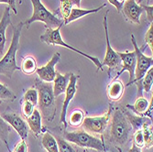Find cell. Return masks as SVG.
I'll return each instance as SVG.
<instances>
[{"instance_id": "12", "label": "cell", "mask_w": 153, "mask_h": 152, "mask_svg": "<svg viewBox=\"0 0 153 152\" xmlns=\"http://www.w3.org/2000/svg\"><path fill=\"white\" fill-rule=\"evenodd\" d=\"M79 79V76L71 73L70 76V81H69L68 86L66 88L65 91V98L63 101V105H62V113H61V123L63 124L64 128H67V122H66V114H67V110H68V106L69 104L71 103V101L74 99V95L76 94L77 92V81Z\"/></svg>"}, {"instance_id": "3", "label": "cell", "mask_w": 153, "mask_h": 152, "mask_svg": "<svg viewBox=\"0 0 153 152\" xmlns=\"http://www.w3.org/2000/svg\"><path fill=\"white\" fill-rule=\"evenodd\" d=\"M132 127L120 109L115 110L110 128L111 142L117 146H125L128 139Z\"/></svg>"}, {"instance_id": "9", "label": "cell", "mask_w": 153, "mask_h": 152, "mask_svg": "<svg viewBox=\"0 0 153 152\" xmlns=\"http://www.w3.org/2000/svg\"><path fill=\"white\" fill-rule=\"evenodd\" d=\"M108 10L105 13L103 20V25L105 29V40H106V51L103 62L101 63L102 66H106L109 68V70H117L119 68L121 60L118 56V54L115 50L111 47L110 41H109V35H108V26H107V14Z\"/></svg>"}, {"instance_id": "22", "label": "cell", "mask_w": 153, "mask_h": 152, "mask_svg": "<svg viewBox=\"0 0 153 152\" xmlns=\"http://www.w3.org/2000/svg\"><path fill=\"white\" fill-rule=\"evenodd\" d=\"M141 130L144 136L145 148H152L153 146V133H152V123L148 119L141 127Z\"/></svg>"}, {"instance_id": "45", "label": "cell", "mask_w": 153, "mask_h": 152, "mask_svg": "<svg viewBox=\"0 0 153 152\" xmlns=\"http://www.w3.org/2000/svg\"><path fill=\"white\" fill-rule=\"evenodd\" d=\"M141 1H143V0H140V2H141Z\"/></svg>"}, {"instance_id": "37", "label": "cell", "mask_w": 153, "mask_h": 152, "mask_svg": "<svg viewBox=\"0 0 153 152\" xmlns=\"http://www.w3.org/2000/svg\"><path fill=\"white\" fill-rule=\"evenodd\" d=\"M152 110H153V99L151 98V101L149 104V106H148L147 110L145 111V113L143 114V116H147V117H149V119L152 120Z\"/></svg>"}, {"instance_id": "24", "label": "cell", "mask_w": 153, "mask_h": 152, "mask_svg": "<svg viewBox=\"0 0 153 152\" xmlns=\"http://www.w3.org/2000/svg\"><path fill=\"white\" fill-rule=\"evenodd\" d=\"M148 106H149V101L145 97H143V96L137 98V101L135 102L134 105H127L128 108L132 109L135 113L140 114V115H143L145 113Z\"/></svg>"}, {"instance_id": "34", "label": "cell", "mask_w": 153, "mask_h": 152, "mask_svg": "<svg viewBox=\"0 0 153 152\" xmlns=\"http://www.w3.org/2000/svg\"><path fill=\"white\" fill-rule=\"evenodd\" d=\"M145 42L146 45L149 47L151 51L153 50V25L151 24L145 34Z\"/></svg>"}, {"instance_id": "38", "label": "cell", "mask_w": 153, "mask_h": 152, "mask_svg": "<svg viewBox=\"0 0 153 152\" xmlns=\"http://www.w3.org/2000/svg\"><path fill=\"white\" fill-rule=\"evenodd\" d=\"M107 1H108L111 5L114 6V7L117 8V12H120V11H121L122 7H123V3H122V2L118 1V0H107Z\"/></svg>"}, {"instance_id": "5", "label": "cell", "mask_w": 153, "mask_h": 152, "mask_svg": "<svg viewBox=\"0 0 153 152\" xmlns=\"http://www.w3.org/2000/svg\"><path fill=\"white\" fill-rule=\"evenodd\" d=\"M30 1L33 7V14L31 18H30L24 23L27 27H30V26L35 21L43 22L46 25L47 29H56L58 27L64 26L63 20L58 19L53 13L50 12L41 3L40 0H30Z\"/></svg>"}, {"instance_id": "11", "label": "cell", "mask_w": 153, "mask_h": 152, "mask_svg": "<svg viewBox=\"0 0 153 152\" xmlns=\"http://www.w3.org/2000/svg\"><path fill=\"white\" fill-rule=\"evenodd\" d=\"M118 56L123 62L121 70L118 72L117 78H118L124 72H128L129 74V80L127 86L132 85L135 79V69H136V54L135 51H126V52H117Z\"/></svg>"}, {"instance_id": "25", "label": "cell", "mask_w": 153, "mask_h": 152, "mask_svg": "<svg viewBox=\"0 0 153 152\" xmlns=\"http://www.w3.org/2000/svg\"><path fill=\"white\" fill-rule=\"evenodd\" d=\"M9 131H10V126L2 118L1 115H0V140L6 145L8 150H10L8 147V143H7Z\"/></svg>"}, {"instance_id": "28", "label": "cell", "mask_w": 153, "mask_h": 152, "mask_svg": "<svg viewBox=\"0 0 153 152\" xmlns=\"http://www.w3.org/2000/svg\"><path fill=\"white\" fill-rule=\"evenodd\" d=\"M141 84H142L143 91H145L146 93H149L151 90L152 85H153V68L152 67L149 69L146 74L144 75V77L142 78Z\"/></svg>"}, {"instance_id": "40", "label": "cell", "mask_w": 153, "mask_h": 152, "mask_svg": "<svg viewBox=\"0 0 153 152\" xmlns=\"http://www.w3.org/2000/svg\"><path fill=\"white\" fill-rule=\"evenodd\" d=\"M128 152H141V148H137L135 144H132V147H131V148L129 149Z\"/></svg>"}, {"instance_id": "21", "label": "cell", "mask_w": 153, "mask_h": 152, "mask_svg": "<svg viewBox=\"0 0 153 152\" xmlns=\"http://www.w3.org/2000/svg\"><path fill=\"white\" fill-rule=\"evenodd\" d=\"M37 62L32 56H27L22 60L20 70L27 75L33 74L37 70Z\"/></svg>"}, {"instance_id": "20", "label": "cell", "mask_w": 153, "mask_h": 152, "mask_svg": "<svg viewBox=\"0 0 153 152\" xmlns=\"http://www.w3.org/2000/svg\"><path fill=\"white\" fill-rule=\"evenodd\" d=\"M41 144L47 150V152H59L56 139L49 132L43 134L42 139H41Z\"/></svg>"}, {"instance_id": "26", "label": "cell", "mask_w": 153, "mask_h": 152, "mask_svg": "<svg viewBox=\"0 0 153 152\" xmlns=\"http://www.w3.org/2000/svg\"><path fill=\"white\" fill-rule=\"evenodd\" d=\"M73 3L71 0H60V12L63 18V24L70 17V14L73 9Z\"/></svg>"}, {"instance_id": "32", "label": "cell", "mask_w": 153, "mask_h": 152, "mask_svg": "<svg viewBox=\"0 0 153 152\" xmlns=\"http://www.w3.org/2000/svg\"><path fill=\"white\" fill-rule=\"evenodd\" d=\"M133 144H135L137 148H142L145 147V142H144V136H143V133L141 128L140 129H137L135 131L134 135H133Z\"/></svg>"}, {"instance_id": "46", "label": "cell", "mask_w": 153, "mask_h": 152, "mask_svg": "<svg viewBox=\"0 0 153 152\" xmlns=\"http://www.w3.org/2000/svg\"><path fill=\"white\" fill-rule=\"evenodd\" d=\"M8 151H9V152H13V151H11V150H8Z\"/></svg>"}, {"instance_id": "4", "label": "cell", "mask_w": 153, "mask_h": 152, "mask_svg": "<svg viewBox=\"0 0 153 152\" xmlns=\"http://www.w3.org/2000/svg\"><path fill=\"white\" fill-rule=\"evenodd\" d=\"M131 41L134 47V51L136 54V69H135V79L132 85L135 84L137 87V95L141 97L143 93V88L141 81L146 73L149 68L153 66V58L152 56H146L143 51L140 50V48L137 46L136 39L133 34H131Z\"/></svg>"}, {"instance_id": "6", "label": "cell", "mask_w": 153, "mask_h": 152, "mask_svg": "<svg viewBox=\"0 0 153 152\" xmlns=\"http://www.w3.org/2000/svg\"><path fill=\"white\" fill-rule=\"evenodd\" d=\"M64 139L74 144L78 147L85 148H93L97 151L106 152L104 142L93 135L83 131V130H76L73 132H64Z\"/></svg>"}, {"instance_id": "39", "label": "cell", "mask_w": 153, "mask_h": 152, "mask_svg": "<svg viewBox=\"0 0 153 152\" xmlns=\"http://www.w3.org/2000/svg\"><path fill=\"white\" fill-rule=\"evenodd\" d=\"M8 6L14 13L18 14V10L16 7V0H8Z\"/></svg>"}, {"instance_id": "17", "label": "cell", "mask_w": 153, "mask_h": 152, "mask_svg": "<svg viewBox=\"0 0 153 152\" xmlns=\"http://www.w3.org/2000/svg\"><path fill=\"white\" fill-rule=\"evenodd\" d=\"M125 92V85L123 82L118 80L117 78L114 79L110 82L107 87V96L109 100L117 102L119 101Z\"/></svg>"}, {"instance_id": "18", "label": "cell", "mask_w": 153, "mask_h": 152, "mask_svg": "<svg viewBox=\"0 0 153 152\" xmlns=\"http://www.w3.org/2000/svg\"><path fill=\"white\" fill-rule=\"evenodd\" d=\"M27 124L29 128L36 135L39 136L42 130V117L38 109H34L33 113L27 118Z\"/></svg>"}, {"instance_id": "15", "label": "cell", "mask_w": 153, "mask_h": 152, "mask_svg": "<svg viewBox=\"0 0 153 152\" xmlns=\"http://www.w3.org/2000/svg\"><path fill=\"white\" fill-rule=\"evenodd\" d=\"M11 8L8 7H6L3 16L0 19V54L4 53L5 46H6V30L9 25H12L11 18H10Z\"/></svg>"}, {"instance_id": "19", "label": "cell", "mask_w": 153, "mask_h": 152, "mask_svg": "<svg viewBox=\"0 0 153 152\" xmlns=\"http://www.w3.org/2000/svg\"><path fill=\"white\" fill-rule=\"evenodd\" d=\"M105 6H106V4H104L101 7L94 8V9H82L80 7H74L72 9L71 14H70V17H69V19L64 23V26L68 25L69 23H71L73 21H75V20H77V19H81L82 17H85L86 15H89V14H94V13L98 12L101 9H103L104 7H105Z\"/></svg>"}, {"instance_id": "8", "label": "cell", "mask_w": 153, "mask_h": 152, "mask_svg": "<svg viewBox=\"0 0 153 152\" xmlns=\"http://www.w3.org/2000/svg\"><path fill=\"white\" fill-rule=\"evenodd\" d=\"M111 112H112V106L110 105L107 112L103 116L85 117L82 122L83 128L93 134H103L109 123Z\"/></svg>"}, {"instance_id": "16", "label": "cell", "mask_w": 153, "mask_h": 152, "mask_svg": "<svg viewBox=\"0 0 153 152\" xmlns=\"http://www.w3.org/2000/svg\"><path fill=\"white\" fill-rule=\"evenodd\" d=\"M70 76H71L70 73L63 75L56 72V76H55V79L53 80V85H52V91L55 98H57L59 95L65 93L69 81H70Z\"/></svg>"}, {"instance_id": "2", "label": "cell", "mask_w": 153, "mask_h": 152, "mask_svg": "<svg viewBox=\"0 0 153 152\" xmlns=\"http://www.w3.org/2000/svg\"><path fill=\"white\" fill-rule=\"evenodd\" d=\"M36 88L38 91V104L42 114V116L47 121H52L56 113L55 97L51 82L35 81Z\"/></svg>"}, {"instance_id": "1", "label": "cell", "mask_w": 153, "mask_h": 152, "mask_svg": "<svg viewBox=\"0 0 153 152\" xmlns=\"http://www.w3.org/2000/svg\"><path fill=\"white\" fill-rule=\"evenodd\" d=\"M13 27V37L10 46L6 52L5 56L0 60V75L3 74L9 79L16 71H19L20 67L17 65L16 62V53L19 48V39L24 26L23 22H19L17 26L11 25Z\"/></svg>"}, {"instance_id": "13", "label": "cell", "mask_w": 153, "mask_h": 152, "mask_svg": "<svg viewBox=\"0 0 153 152\" xmlns=\"http://www.w3.org/2000/svg\"><path fill=\"white\" fill-rule=\"evenodd\" d=\"M61 60L60 52H56L53 54L51 59L42 67H40L36 70V73L40 79V81L51 82L56 76V71H55V65H56Z\"/></svg>"}, {"instance_id": "23", "label": "cell", "mask_w": 153, "mask_h": 152, "mask_svg": "<svg viewBox=\"0 0 153 152\" xmlns=\"http://www.w3.org/2000/svg\"><path fill=\"white\" fill-rule=\"evenodd\" d=\"M83 119H85V112L80 108H76L71 113L70 116H69L68 123L71 127L77 128L82 125Z\"/></svg>"}, {"instance_id": "31", "label": "cell", "mask_w": 153, "mask_h": 152, "mask_svg": "<svg viewBox=\"0 0 153 152\" xmlns=\"http://www.w3.org/2000/svg\"><path fill=\"white\" fill-rule=\"evenodd\" d=\"M23 101H27L31 103L33 105H38V91L35 88H30L29 90H27L23 96Z\"/></svg>"}, {"instance_id": "35", "label": "cell", "mask_w": 153, "mask_h": 152, "mask_svg": "<svg viewBox=\"0 0 153 152\" xmlns=\"http://www.w3.org/2000/svg\"><path fill=\"white\" fill-rule=\"evenodd\" d=\"M140 7L143 8V10L147 13V19L148 21L152 24V21H153V6H147V5H144V4H140Z\"/></svg>"}, {"instance_id": "33", "label": "cell", "mask_w": 153, "mask_h": 152, "mask_svg": "<svg viewBox=\"0 0 153 152\" xmlns=\"http://www.w3.org/2000/svg\"><path fill=\"white\" fill-rule=\"evenodd\" d=\"M34 109H35V105H33L31 103L27 102V101H23V104H22V114H23V116L26 118H27L33 113Z\"/></svg>"}, {"instance_id": "10", "label": "cell", "mask_w": 153, "mask_h": 152, "mask_svg": "<svg viewBox=\"0 0 153 152\" xmlns=\"http://www.w3.org/2000/svg\"><path fill=\"white\" fill-rule=\"evenodd\" d=\"M1 116L12 128L17 131L21 139L25 140L27 139V135H29L30 128L27 122L20 116L17 115L14 112H6L3 113Z\"/></svg>"}, {"instance_id": "14", "label": "cell", "mask_w": 153, "mask_h": 152, "mask_svg": "<svg viewBox=\"0 0 153 152\" xmlns=\"http://www.w3.org/2000/svg\"><path fill=\"white\" fill-rule=\"evenodd\" d=\"M121 10L125 18L128 21L137 25L140 24V15L144 12V10L135 0H126L125 3H123Z\"/></svg>"}, {"instance_id": "27", "label": "cell", "mask_w": 153, "mask_h": 152, "mask_svg": "<svg viewBox=\"0 0 153 152\" xmlns=\"http://www.w3.org/2000/svg\"><path fill=\"white\" fill-rule=\"evenodd\" d=\"M125 116H127L128 122L130 123L131 127L134 128V130H137V129H140L143 124L148 120L147 118H144V117H140V116H132L130 115L128 112H126L124 113Z\"/></svg>"}, {"instance_id": "44", "label": "cell", "mask_w": 153, "mask_h": 152, "mask_svg": "<svg viewBox=\"0 0 153 152\" xmlns=\"http://www.w3.org/2000/svg\"><path fill=\"white\" fill-rule=\"evenodd\" d=\"M85 152H90V151H89V150H87V149H86V150H85Z\"/></svg>"}, {"instance_id": "36", "label": "cell", "mask_w": 153, "mask_h": 152, "mask_svg": "<svg viewBox=\"0 0 153 152\" xmlns=\"http://www.w3.org/2000/svg\"><path fill=\"white\" fill-rule=\"evenodd\" d=\"M13 152H27V145L26 141L21 139V141L15 146Z\"/></svg>"}, {"instance_id": "7", "label": "cell", "mask_w": 153, "mask_h": 152, "mask_svg": "<svg viewBox=\"0 0 153 152\" xmlns=\"http://www.w3.org/2000/svg\"><path fill=\"white\" fill-rule=\"evenodd\" d=\"M61 29H62V27H56V29H47L45 33L39 37L40 40L42 41V42H45V43H47L49 45L62 46V47H64V48H66L68 50H71L82 55V57H85V58L89 59L91 62H93V63L96 66L97 70H103V66H102V64H101L98 58L90 56L89 54H86L85 52H82V50H80L78 49H75L74 47H72L70 45H68L67 43H65L64 40L62 38L61 32H60Z\"/></svg>"}, {"instance_id": "43", "label": "cell", "mask_w": 153, "mask_h": 152, "mask_svg": "<svg viewBox=\"0 0 153 152\" xmlns=\"http://www.w3.org/2000/svg\"><path fill=\"white\" fill-rule=\"evenodd\" d=\"M118 1H120V2H122V3H123V2L126 1V0H118Z\"/></svg>"}, {"instance_id": "29", "label": "cell", "mask_w": 153, "mask_h": 152, "mask_svg": "<svg viewBox=\"0 0 153 152\" xmlns=\"http://www.w3.org/2000/svg\"><path fill=\"white\" fill-rule=\"evenodd\" d=\"M58 143V150L59 152H77L75 148L69 141H67L62 137H56Z\"/></svg>"}, {"instance_id": "41", "label": "cell", "mask_w": 153, "mask_h": 152, "mask_svg": "<svg viewBox=\"0 0 153 152\" xmlns=\"http://www.w3.org/2000/svg\"><path fill=\"white\" fill-rule=\"evenodd\" d=\"M81 1H82V0H71V2L73 3V5L76 6V7H81Z\"/></svg>"}, {"instance_id": "30", "label": "cell", "mask_w": 153, "mask_h": 152, "mask_svg": "<svg viewBox=\"0 0 153 152\" xmlns=\"http://www.w3.org/2000/svg\"><path fill=\"white\" fill-rule=\"evenodd\" d=\"M16 99V95L12 91H10L5 85L0 82V100L3 101H14Z\"/></svg>"}, {"instance_id": "42", "label": "cell", "mask_w": 153, "mask_h": 152, "mask_svg": "<svg viewBox=\"0 0 153 152\" xmlns=\"http://www.w3.org/2000/svg\"><path fill=\"white\" fill-rule=\"evenodd\" d=\"M0 4H8V0H0Z\"/></svg>"}]
</instances>
